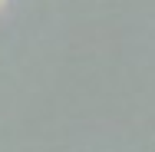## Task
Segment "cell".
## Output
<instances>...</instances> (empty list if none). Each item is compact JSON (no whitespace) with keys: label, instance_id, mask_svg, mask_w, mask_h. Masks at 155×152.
<instances>
[{"label":"cell","instance_id":"obj_1","mask_svg":"<svg viewBox=\"0 0 155 152\" xmlns=\"http://www.w3.org/2000/svg\"><path fill=\"white\" fill-rule=\"evenodd\" d=\"M3 3H7V0H0V10H3Z\"/></svg>","mask_w":155,"mask_h":152}]
</instances>
